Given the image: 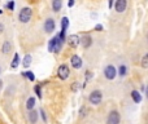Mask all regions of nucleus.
<instances>
[{
  "label": "nucleus",
  "instance_id": "obj_1",
  "mask_svg": "<svg viewBox=\"0 0 148 124\" xmlns=\"http://www.w3.org/2000/svg\"><path fill=\"white\" fill-rule=\"evenodd\" d=\"M62 43H64V41L60 40L59 35L55 36V38H52L51 40H49V43H48V51L49 52H55V53H59V52L61 51Z\"/></svg>",
  "mask_w": 148,
  "mask_h": 124
},
{
  "label": "nucleus",
  "instance_id": "obj_2",
  "mask_svg": "<svg viewBox=\"0 0 148 124\" xmlns=\"http://www.w3.org/2000/svg\"><path fill=\"white\" fill-rule=\"evenodd\" d=\"M31 16H33V10H31V8L29 7H25L21 9L20 14H18V21L22 23H27L29 21L31 20Z\"/></svg>",
  "mask_w": 148,
  "mask_h": 124
},
{
  "label": "nucleus",
  "instance_id": "obj_3",
  "mask_svg": "<svg viewBox=\"0 0 148 124\" xmlns=\"http://www.w3.org/2000/svg\"><path fill=\"white\" fill-rule=\"evenodd\" d=\"M121 122V115L118 111L113 110V111L109 112L108 115V119H107V124H120Z\"/></svg>",
  "mask_w": 148,
  "mask_h": 124
},
{
  "label": "nucleus",
  "instance_id": "obj_4",
  "mask_svg": "<svg viewBox=\"0 0 148 124\" xmlns=\"http://www.w3.org/2000/svg\"><path fill=\"white\" fill-rule=\"evenodd\" d=\"M88 100H90V102H91L92 105H99L100 102H101V100H103L101 92H100V91H94V92H91V94H90Z\"/></svg>",
  "mask_w": 148,
  "mask_h": 124
},
{
  "label": "nucleus",
  "instance_id": "obj_5",
  "mask_svg": "<svg viewBox=\"0 0 148 124\" xmlns=\"http://www.w3.org/2000/svg\"><path fill=\"white\" fill-rule=\"evenodd\" d=\"M104 75L108 80H113V79L116 78V75H117V70H116L114 66L108 65L107 67L104 68Z\"/></svg>",
  "mask_w": 148,
  "mask_h": 124
},
{
  "label": "nucleus",
  "instance_id": "obj_6",
  "mask_svg": "<svg viewBox=\"0 0 148 124\" xmlns=\"http://www.w3.org/2000/svg\"><path fill=\"white\" fill-rule=\"evenodd\" d=\"M69 74H70V70L66 65H61L59 67V70H57V75H59V78L61 80H65V79L69 78Z\"/></svg>",
  "mask_w": 148,
  "mask_h": 124
},
{
  "label": "nucleus",
  "instance_id": "obj_7",
  "mask_svg": "<svg viewBox=\"0 0 148 124\" xmlns=\"http://www.w3.org/2000/svg\"><path fill=\"white\" fill-rule=\"evenodd\" d=\"M55 27H56V23H55L53 18H47L46 22H44V31L48 33V34H51V33L55 31Z\"/></svg>",
  "mask_w": 148,
  "mask_h": 124
},
{
  "label": "nucleus",
  "instance_id": "obj_8",
  "mask_svg": "<svg viewBox=\"0 0 148 124\" xmlns=\"http://www.w3.org/2000/svg\"><path fill=\"white\" fill-rule=\"evenodd\" d=\"M66 41L70 47H77L78 44H81V38H79L78 35H75V34H73V35L68 36Z\"/></svg>",
  "mask_w": 148,
  "mask_h": 124
},
{
  "label": "nucleus",
  "instance_id": "obj_9",
  "mask_svg": "<svg viewBox=\"0 0 148 124\" xmlns=\"http://www.w3.org/2000/svg\"><path fill=\"white\" fill-rule=\"evenodd\" d=\"M126 5H127V1H126V0H117L114 4V8L118 13H122L123 10L126 9Z\"/></svg>",
  "mask_w": 148,
  "mask_h": 124
},
{
  "label": "nucleus",
  "instance_id": "obj_10",
  "mask_svg": "<svg viewBox=\"0 0 148 124\" xmlns=\"http://www.w3.org/2000/svg\"><path fill=\"white\" fill-rule=\"evenodd\" d=\"M70 62H72V66L74 68H81L82 67V60L79 56H77V54H74V56L70 58Z\"/></svg>",
  "mask_w": 148,
  "mask_h": 124
},
{
  "label": "nucleus",
  "instance_id": "obj_11",
  "mask_svg": "<svg viewBox=\"0 0 148 124\" xmlns=\"http://www.w3.org/2000/svg\"><path fill=\"white\" fill-rule=\"evenodd\" d=\"M81 44H82V47H83V48H88V47H91V44H92L91 36H90V35H84L83 38L81 39Z\"/></svg>",
  "mask_w": 148,
  "mask_h": 124
},
{
  "label": "nucleus",
  "instance_id": "obj_12",
  "mask_svg": "<svg viewBox=\"0 0 148 124\" xmlns=\"http://www.w3.org/2000/svg\"><path fill=\"white\" fill-rule=\"evenodd\" d=\"M29 120H30L31 124H35L36 122H38V112H36L35 110L29 111Z\"/></svg>",
  "mask_w": 148,
  "mask_h": 124
},
{
  "label": "nucleus",
  "instance_id": "obj_13",
  "mask_svg": "<svg viewBox=\"0 0 148 124\" xmlns=\"http://www.w3.org/2000/svg\"><path fill=\"white\" fill-rule=\"evenodd\" d=\"M34 106H35V98H34V97H30V98L26 101V109H27L29 111H31V110L34 109Z\"/></svg>",
  "mask_w": 148,
  "mask_h": 124
},
{
  "label": "nucleus",
  "instance_id": "obj_14",
  "mask_svg": "<svg viewBox=\"0 0 148 124\" xmlns=\"http://www.w3.org/2000/svg\"><path fill=\"white\" fill-rule=\"evenodd\" d=\"M52 8H53L55 12H59L62 8V1L61 0H53V1H52Z\"/></svg>",
  "mask_w": 148,
  "mask_h": 124
},
{
  "label": "nucleus",
  "instance_id": "obj_15",
  "mask_svg": "<svg viewBox=\"0 0 148 124\" xmlns=\"http://www.w3.org/2000/svg\"><path fill=\"white\" fill-rule=\"evenodd\" d=\"M68 27H69V20H68V17H64L61 20V31L62 33H66Z\"/></svg>",
  "mask_w": 148,
  "mask_h": 124
},
{
  "label": "nucleus",
  "instance_id": "obj_16",
  "mask_svg": "<svg viewBox=\"0 0 148 124\" xmlns=\"http://www.w3.org/2000/svg\"><path fill=\"white\" fill-rule=\"evenodd\" d=\"M131 97H133L134 102H136V104H139V102L142 101V96H140V93H139L138 91H133V92H131Z\"/></svg>",
  "mask_w": 148,
  "mask_h": 124
},
{
  "label": "nucleus",
  "instance_id": "obj_17",
  "mask_svg": "<svg viewBox=\"0 0 148 124\" xmlns=\"http://www.w3.org/2000/svg\"><path fill=\"white\" fill-rule=\"evenodd\" d=\"M1 51H3V53H4V54H8V53H9V51H10V44H9V41H8V40L4 41Z\"/></svg>",
  "mask_w": 148,
  "mask_h": 124
},
{
  "label": "nucleus",
  "instance_id": "obj_18",
  "mask_svg": "<svg viewBox=\"0 0 148 124\" xmlns=\"http://www.w3.org/2000/svg\"><path fill=\"white\" fill-rule=\"evenodd\" d=\"M18 63H20V56H18V53H16L14 57H13V61H12V65H10V67L16 68L18 66Z\"/></svg>",
  "mask_w": 148,
  "mask_h": 124
},
{
  "label": "nucleus",
  "instance_id": "obj_19",
  "mask_svg": "<svg viewBox=\"0 0 148 124\" xmlns=\"http://www.w3.org/2000/svg\"><path fill=\"white\" fill-rule=\"evenodd\" d=\"M22 76L27 78L30 81H34V80H35V76H34V74L31 73V71H23V73H22Z\"/></svg>",
  "mask_w": 148,
  "mask_h": 124
},
{
  "label": "nucleus",
  "instance_id": "obj_20",
  "mask_svg": "<svg viewBox=\"0 0 148 124\" xmlns=\"http://www.w3.org/2000/svg\"><path fill=\"white\" fill-rule=\"evenodd\" d=\"M30 63H31V56H30V54H26L25 58H23V62H22L23 67H29V66H30Z\"/></svg>",
  "mask_w": 148,
  "mask_h": 124
},
{
  "label": "nucleus",
  "instance_id": "obj_21",
  "mask_svg": "<svg viewBox=\"0 0 148 124\" xmlns=\"http://www.w3.org/2000/svg\"><path fill=\"white\" fill-rule=\"evenodd\" d=\"M118 73H120V75H121V76H125V75H126V73H127V67H126L125 65H121V66H120V68H118Z\"/></svg>",
  "mask_w": 148,
  "mask_h": 124
},
{
  "label": "nucleus",
  "instance_id": "obj_22",
  "mask_svg": "<svg viewBox=\"0 0 148 124\" xmlns=\"http://www.w3.org/2000/svg\"><path fill=\"white\" fill-rule=\"evenodd\" d=\"M142 67L148 68V54H144L143 58H142Z\"/></svg>",
  "mask_w": 148,
  "mask_h": 124
},
{
  "label": "nucleus",
  "instance_id": "obj_23",
  "mask_svg": "<svg viewBox=\"0 0 148 124\" xmlns=\"http://www.w3.org/2000/svg\"><path fill=\"white\" fill-rule=\"evenodd\" d=\"M34 91H35L36 96H38L39 98H42V89H40V85H35V87H34Z\"/></svg>",
  "mask_w": 148,
  "mask_h": 124
},
{
  "label": "nucleus",
  "instance_id": "obj_24",
  "mask_svg": "<svg viewBox=\"0 0 148 124\" xmlns=\"http://www.w3.org/2000/svg\"><path fill=\"white\" fill-rule=\"evenodd\" d=\"M78 89H79V84L75 81V83H73V85H72V91L73 92H77Z\"/></svg>",
  "mask_w": 148,
  "mask_h": 124
},
{
  "label": "nucleus",
  "instance_id": "obj_25",
  "mask_svg": "<svg viewBox=\"0 0 148 124\" xmlns=\"http://www.w3.org/2000/svg\"><path fill=\"white\" fill-rule=\"evenodd\" d=\"M7 7H8V9H9V10H13V9H14V1H9L7 4Z\"/></svg>",
  "mask_w": 148,
  "mask_h": 124
},
{
  "label": "nucleus",
  "instance_id": "obj_26",
  "mask_svg": "<svg viewBox=\"0 0 148 124\" xmlns=\"http://www.w3.org/2000/svg\"><path fill=\"white\" fill-rule=\"evenodd\" d=\"M40 114H42V118H43L44 122H47V117H46V114H44V110H40Z\"/></svg>",
  "mask_w": 148,
  "mask_h": 124
},
{
  "label": "nucleus",
  "instance_id": "obj_27",
  "mask_svg": "<svg viewBox=\"0 0 148 124\" xmlns=\"http://www.w3.org/2000/svg\"><path fill=\"white\" fill-rule=\"evenodd\" d=\"M91 76H92V74L90 73V71H87V74H86V80H88V79L91 78Z\"/></svg>",
  "mask_w": 148,
  "mask_h": 124
},
{
  "label": "nucleus",
  "instance_id": "obj_28",
  "mask_svg": "<svg viewBox=\"0 0 148 124\" xmlns=\"http://www.w3.org/2000/svg\"><path fill=\"white\" fill-rule=\"evenodd\" d=\"M3 31H4V25H3V23H0V34H1Z\"/></svg>",
  "mask_w": 148,
  "mask_h": 124
},
{
  "label": "nucleus",
  "instance_id": "obj_29",
  "mask_svg": "<svg viewBox=\"0 0 148 124\" xmlns=\"http://www.w3.org/2000/svg\"><path fill=\"white\" fill-rule=\"evenodd\" d=\"M95 28H96V30H103V26H101V25H97Z\"/></svg>",
  "mask_w": 148,
  "mask_h": 124
},
{
  "label": "nucleus",
  "instance_id": "obj_30",
  "mask_svg": "<svg viewBox=\"0 0 148 124\" xmlns=\"http://www.w3.org/2000/svg\"><path fill=\"white\" fill-rule=\"evenodd\" d=\"M68 5H69V7H73V5H74V1H73V0H70L69 4H68Z\"/></svg>",
  "mask_w": 148,
  "mask_h": 124
},
{
  "label": "nucleus",
  "instance_id": "obj_31",
  "mask_svg": "<svg viewBox=\"0 0 148 124\" xmlns=\"http://www.w3.org/2000/svg\"><path fill=\"white\" fill-rule=\"evenodd\" d=\"M1 89H3V81L0 80V92H1Z\"/></svg>",
  "mask_w": 148,
  "mask_h": 124
},
{
  "label": "nucleus",
  "instance_id": "obj_32",
  "mask_svg": "<svg viewBox=\"0 0 148 124\" xmlns=\"http://www.w3.org/2000/svg\"><path fill=\"white\" fill-rule=\"evenodd\" d=\"M146 96H147V98H148V85H147V88H146Z\"/></svg>",
  "mask_w": 148,
  "mask_h": 124
},
{
  "label": "nucleus",
  "instance_id": "obj_33",
  "mask_svg": "<svg viewBox=\"0 0 148 124\" xmlns=\"http://www.w3.org/2000/svg\"><path fill=\"white\" fill-rule=\"evenodd\" d=\"M1 13H3V10H1V9H0V14H1Z\"/></svg>",
  "mask_w": 148,
  "mask_h": 124
},
{
  "label": "nucleus",
  "instance_id": "obj_34",
  "mask_svg": "<svg viewBox=\"0 0 148 124\" xmlns=\"http://www.w3.org/2000/svg\"><path fill=\"white\" fill-rule=\"evenodd\" d=\"M0 73H1V67H0Z\"/></svg>",
  "mask_w": 148,
  "mask_h": 124
},
{
  "label": "nucleus",
  "instance_id": "obj_35",
  "mask_svg": "<svg viewBox=\"0 0 148 124\" xmlns=\"http://www.w3.org/2000/svg\"><path fill=\"white\" fill-rule=\"evenodd\" d=\"M147 39H148V35H147Z\"/></svg>",
  "mask_w": 148,
  "mask_h": 124
}]
</instances>
